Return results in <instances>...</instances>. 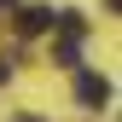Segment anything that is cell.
<instances>
[{"label":"cell","mask_w":122,"mask_h":122,"mask_svg":"<svg viewBox=\"0 0 122 122\" xmlns=\"http://www.w3.org/2000/svg\"><path fill=\"white\" fill-rule=\"evenodd\" d=\"M12 122H47V116H12Z\"/></svg>","instance_id":"obj_5"},{"label":"cell","mask_w":122,"mask_h":122,"mask_svg":"<svg viewBox=\"0 0 122 122\" xmlns=\"http://www.w3.org/2000/svg\"><path fill=\"white\" fill-rule=\"evenodd\" d=\"M76 99H81L87 111H105V105H111V81L93 76V70H81V76H76Z\"/></svg>","instance_id":"obj_1"},{"label":"cell","mask_w":122,"mask_h":122,"mask_svg":"<svg viewBox=\"0 0 122 122\" xmlns=\"http://www.w3.org/2000/svg\"><path fill=\"white\" fill-rule=\"evenodd\" d=\"M41 29H52V12L47 6H23L18 12V35H41Z\"/></svg>","instance_id":"obj_2"},{"label":"cell","mask_w":122,"mask_h":122,"mask_svg":"<svg viewBox=\"0 0 122 122\" xmlns=\"http://www.w3.org/2000/svg\"><path fill=\"white\" fill-rule=\"evenodd\" d=\"M12 64H18V52H0V81H12Z\"/></svg>","instance_id":"obj_4"},{"label":"cell","mask_w":122,"mask_h":122,"mask_svg":"<svg viewBox=\"0 0 122 122\" xmlns=\"http://www.w3.org/2000/svg\"><path fill=\"white\" fill-rule=\"evenodd\" d=\"M52 58H58V64H76V58H81V41H70V35H58V47H52Z\"/></svg>","instance_id":"obj_3"},{"label":"cell","mask_w":122,"mask_h":122,"mask_svg":"<svg viewBox=\"0 0 122 122\" xmlns=\"http://www.w3.org/2000/svg\"><path fill=\"white\" fill-rule=\"evenodd\" d=\"M12 6H18V0H0V12H12Z\"/></svg>","instance_id":"obj_6"}]
</instances>
